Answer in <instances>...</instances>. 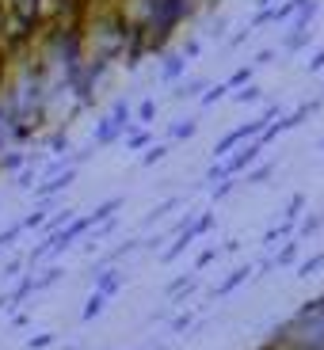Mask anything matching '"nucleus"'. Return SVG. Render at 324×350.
<instances>
[{"mask_svg": "<svg viewBox=\"0 0 324 350\" xmlns=\"http://www.w3.org/2000/svg\"><path fill=\"white\" fill-rule=\"evenodd\" d=\"M260 152H263V145H260V141H252V145H245L240 152L225 157V164H221V167H225V175H229V179H237L240 172H248V167L256 164V157H260Z\"/></svg>", "mask_w": 324, "mask_h": 350, "instance_id": "nucleus-1", "label": "nucleus"}, {"mask_svg": "<svg viewBox=\"0 0 324 350\" xmlns=\"http://www.w3.org/2000/svg\"><path fill=\"white\" fill-rule=\"evenodd\" d=\"M92 278H96V293H103V297H114V293L126 286V271H119V267H103V271L92 274Z\"/></svg>", "mask_w": 324, "mask_h": 350, "instance_id": "nucleus-2", "label": "nucleus"}, {"mask_svg": "<svg viewBox=\"0 0 324 350\" xmlns=\"http://www.w3.org/2000/svg\"><path fill=\"white\" fill-rule=\"evenodd\" d=\"M248 278H256V271H252V267L245 262V267H237V271H229L225 278H221L218 286H214V297H229V293H233L237 286H245Z\"/></svg>", "mask_w": 324, "mask_h": 350, "instance_id": "nucleus-3", "label": "nucleus"}, {"mask_svg": "<svg viewBox=\"0 0 324 350\" xmlns=\"http://www.w3.org/2000/svg\"><path fill=\"white\" fill-rule=\"evenodd\" d=\"M119 137H126V133L119 130V126H114L111 118H107V114H103V118H99V122H96V133H92V145H96V149H99V145H111V141H119Z\"/></svg>", "mask_w": 324, "mask_h": 350, "instance_id": "nucleus-4", "label": "nucleus"}, {"mask_svg": "<svg viewBox=\"0 0 324 350\" xmlns=\"http://www.w3.org/2000/svg\"><path fill=\"white\" fill-rule=\"evenodd\" d=\"M298 252H301V240L290 237L286 244H282L279 252L271 255V267H290V262H298Z\"/></svg>", "mask_w": 324, "mask_h": 350, "instance_id": "nucleus-5", "label": "nucleus"}, {"mask_svg": "<svg viewBox=\"0 0 324 350\" xmlns=\"http://www.w3.org/2000/svg\"><path fill=\"white\" fill-rule=\"evenodd\" d=\"M119 206H123V198H107L103 206H96V210L88 213V221H92V228H96V225H103V221H111L114 213H119Z\"/></svg>", "mask_w": 324, "mask_h": 350, "instance_id": "nucleus-6", "label": "nucleus"}, {"mask_svg": "<svg viewBox=\"0 0 324 350\" xmlns=\"http://www.w3.org/2000/svg\"><path fill=\"white\" fill-rule=\"evenodd\" d=\"M191 244H195V240L187 237V232H175V240L164 247V252H160V259H164V262H175V259H179V255H184Z\"/></svg>", "mask_w": 324, "mask_h": 350, "instance_id": "nucleus-7", "label": "nucleus"}, {"mask_svg": "<svg viewBox=\"0 0 324 350\" xmlns=\"http://www.w3.org/2000/svg\"><path fill=\"white\" fill-rule=\"evenodd\" d=\"M172 96L175 99H202L206 96V80H187V84L172 88Z\"/></svg>", "mask_w": 324, "mask_h": 350, "instance_id": "nucleus-8", "label": "nucleus"}, {"mask_svg": "<svg viewBox=\"0 0 324 350\" xmlns=\"http://www.w3.org/2000/svg\"><path fill=\"white\" fill-rule=\"evenodd\" d=\"M290 232H294V225H286V221H279L275 228H267L263 232V247H275V244H286Z\"/></svg>", "mask_w": 324, "mask_h": 350, "instance_id": "nucleus-9", "label": "nucleus"}, {"mask_svg": "<svg viewBox=\"0 0 324 350\" xmlns=\"http://www.w3.org/2000/svg\"><path fill=\"white\" fill-rule=\"evenodd\" d=\"M103 308H107V297H103V293H92V297L84 301V308H80V320H84V324H92Z\"/></svg>", "mask_w": 324, "mask_h": 350, "instance_id": "nucleus-10", "label": "nucleus"}, {"mask_svg": "<svg viewBox=\"0 0 324 350\" xmlns=\"http://www.w3.org/2000/svg\"><path fill=\"white\" fill-rule=\"evenodd\" d=\"M179 206H184V198H168V202H160L157 210H149V213H145V228H149V225H157V221H164L168 213H172V210H179Z\"/></svg>", "mask_w": 324, "mask_h": 350, "instance_id": "nucleus-11", "label": "nucleus"}, {"mask_svg": "<svg viewBox=\"0 0 324 350\" xmlns=\"http://www.w3.org/2000/svg\"><path fill=\"white\" fill-rule=\"evenodd\" d=\"M107 118H111V122L126 133V130H130V103H126V99H114V107H111V114H107Z\"/></svg>", "mask_w": 324, "mask_h": 350, "instance_id": "nucleus-12", "label": "nucleus"}, {"mask_svg": "<svg viewBox=\"0 0 324 350\" xmlns=\"http://www.w3.org/2000/svg\"><path fill=\"white\" fill-rule=\"evenodd\" d=\"M184 69H187V57H184V53H172V57L164 62V69H160V77H164V80H175Z\"/></svg>", "mask_w": 324, "mask_h": 350, "instance_id": "nucleus-13", "label": "nucleus"}, {"mask_svg": "<svg viewBox=\"0 0 324 350\" xmlns=\"http://www.w3.org/2000/svg\"><path fill=\"white\" fill-rule=\"evenodd\" d=\"M301 210H306V194H294V198H290V206H286V213H282V221H286V225H298Z\"/></svg>", "mask_w": 324, "mask_h": 350, "instance_id": "nucleus-14", "label": "nucleus"}, {"mask_svg": "<svg viewBox=\"0 0 324 350\" xmlns=\"http://www.w3.org/2000/svg\"><path fill=\"white\" fill-rule=\"evenodd\" d=\"M62 267H46V271L42 274H38V278H35V293H42V289H50L53 286V282H58V278H62Z\"/></svg>", "mask_w": 324, "mask_h": 350, "instance_id": "nucleus-15", "label": "nucleus"}, {"mask_svg": "<svg viewBox=\"0 0 324 350\" xmlns=\"http://www.w3.org/2000/svg\"><path fill=\"white\" fill-rule=\"evenodd\" d=\"M321 267H324V252L309 255V259H301V262H298V278H309V274H316Z\"/></svg>", "mask_w": 324, "mask_h": 350, "instance_id": "nucleus-16", "label": "nucleus"}, {"mask_svg": "<svg viewBox=\"0 0 324 350\" xmlns=\"http://www.w3.org/2000/svg\"><path fill=\"white\" fill-rule=\"evenodd\" d=\"M271 172H275V164H260V167H248V183L252 187H260V183H267V179H271Z\"/></svg>", "mask_w": 324, "mask_h": 350, "instance_id": "nucleus-17", "label": "nucleus"}, {"mask_svg": "<svg viewBox=\"0 0 324 350\" xmlns=\"http://www.w3.org/2000/svg\"><path fill=\"white\" fill-rule=\"evenodd\" d=\"M149 145V130H126V149H145Z\"/></svg>", "mask_w": 324, "mask_h": 350, "instance_id": "nucleus-18", "label": "nucleus"}, {"mask_svg": "<svg viewBox=\"0 0 324 350\" xmlns=\"http://www.w3.org/2000/svg\"><path fill=\"white\" fill-rule=\"evenodd\" d=\"M191 327H195V312H179V316L172 320V327H168V332H172V335H184V332H191Z\"/></svg>", "mask_w": 324, "mask_h": 350, "instance_id": "nucleus-19", "label": "nucleus"}, {"mask_svg": "<svg viewBox=\"0 0 324 350\" xmlns=\"http://www.w3.org/2000/svg\"><path fill=\"white\" fill-rule=\"evenodd\" d=\"M286 50H301V46H309V31H301V27H294V31H290L286 35Z\"/></svg>", "mask_w": 324, "mask_h": 350, "instance_id": "nucleus-20", "label": "nucleus"}, {"mask_svg": "<svg viewBox=\"0 0 324 350\" xmlns=\"http://www.w3.org/2000/svg\"><path fill=\"white\" fill-rule=\"evenodd\" d=\"M195 130H199V122H195V118H191V122H175L172 130H168V137H172V141H184V137H191Z\"/></svg>", "mask_w": 324, "mask_h": 350, "instance_id": "nucleus-21", "label": "nucleus"}, {"mask_svg": "<svg viewBox=\"0 0 324 350\" xmlns=\"http://www.w3.org/2000/svg\"><path fill=\"white\" fill-rule=\"evenodd\" d=\"M53 342H58V335L42 332V335H31V339H27V350H46V347H53Z\"/></svg>", "mask_w": 324, "mask_h": 350, "instance_id": "nucleus-22", "label": "nucleus"}, {"mask_svg": "<svg viewBox=\"0 0 324 350\" xmlns=\"http://www.w3.org/2000/svg\"><path fill=\"white\" fill-rule=\"evenodd\" d=\"M23 164H27L23 152H8V157L0 152V167H4V172H16V167H23Z\"/></svg>", "mask_w": 324, "mask_h": 350, "instance_id": "nucleus-23", "label": "nucleus"}, {"mask_svg": "<svg viewBox=\"0 0 324 350\" xmlns=\"http://www.w3.org/2000/svg\"><path fill=\"white\" fill-rule=\"evenodd\" d=\"M218 255H221V247H206V252H202L199 259H195V274H199V271H206V267H210V262L218 259Z\"/></svg>", "mask_w": 324, "mask_h": 350, "instance_id": "nucleus-24", "label": "nucleus"}, {"mask_svg": "<svg viewBox=\"0 0 324 350\" xmlns=\"http://www.w3.org/2000/svg\"><path fill=\"white\" fill-rule=\"evenodd\" d=\"M19 232H23V225H8V228H4V232H0V252L16 244V240H19Z\"/></svg>", "mask_w": 324, "mask_h": 350, "instance_id": "nucleus-25", "label": "nucleus"}, {"mask_svg": "<svg viewBox=\"0 0 324 350\" xmlns=\"http://www.w3.org/2000/svg\"><path fill=\"white\" fill-rule=\"evenodd\" d=\"M233 187H237V179H221V183H214V202L229 198V194H233Z\"/></svg>", "mask_w": 324, "mask_h": 350, "instance_id": "nucleus-26", "label": "nucleus"}, {"mask_svg": "<svg viewBox=\"0 0 324 350\" xmlns=\"http://www.w3.org/2000/svg\"><path fill=\"white\" fill-rule=\"evenodd\" d=\"M23 267H27L23 259H8V262H4V267H0V278H16V274L23 271Z\"/></svg>", "mask_w": 324, "mask_h": 350, "instance_id": "nucleus-27", "label": "nucleus"}, {"mask_svg": "<svg viewBox=\"0 0 324 350\" xmlns=\"http://www.w3.org/2000/svg\"><path fill=\"white\" fill-rule=\"evenodd\" d=\"M168 157V145H153L145 157H141V164H157V160H164Z\"/></svg>", "mask_w": 324, "mask_h": 350, "instance_id": "nucleus-28", "label": "nucleus"}, {"mask_svg": "<svg viewBox=\"0 0 324 350\" xmlns=\"http://www.w3.org/2000/svg\"><path fill=\"white\" fill-rule=\"evenodd\" d=\"M221 96H229V84H218V88H206V96H202V103H218Z\"/></svg>", "mask_w": 324, "mask_h": 350, "instance_id": "nucleus-29", "label": "nucleus"}, {"mask_svg": "<svg viewBox=\"0 0 324 350\" xmlns=\"http://www.w3.org/2000/svg\"><path fill=\"white\" fill-rule=\"evenodd\" d=\"M153 114H157V103H153V99H145V103L138 107V118H141V122H153Z\"/></svg>", "mask_w": 324, "mask_h": 350, "instance_id": "nucleus-30", "label": "nucleus"}, {"mask_svg": "<svg viewBox=\"0 0 324 350\" xmlns=\"http://www.w3.org/2000/svg\"><path fill=\"white\" fill-rule=\"evenodd\" d=\"M260 96H263L260 88H240V92H237V99H240V103H256Z\"/></svg>", "mask_w": 324, "mask_h": 350, "instance_id": "nucleus-31", "label": "nucleus"}, {"mask_svg": "<svg viewBox=\"0 0 324 350\" xmlns=\"http://www.w3.org/2000/svg\"><path fill=\"white\" fill-rule=\"evenodd\" d=\"M50 149H53V152H65V149H69V137H65V133H53V137H50Z\"/></svg>", "mask_w": 324, "mask_h": 350, "instance_id": "nucleus-32", "label": "nucleus"}, {"mask_svg": "<svg viewBox=\"0 0 324 350\" xmlns=\"http://www.w3.org/2000/svg\"><path fill=\"white\" fill-rule=\"evenodd\" d=\"M199 50H202V42H199V38H191V42L184 46V57L191 62V57H199Z\"/></svg>", "mask_w": 324, "mask_h": 350, "instance_id": "nucleus-33", "label": "nucleus"}, {"mask_svg": "<svg viewBox=\"0 0 324 350\" xmlns=\"http://www.w3.org/2000/svg\"><path fill=\"white\" fill-rule=\"evenodd\" d=\"M267 62H275V50H260V53H256L252 69H256V65H267Z\"/></svg>", "mask_w": 324, "mask_h": 350, "instance_id": "nucleus-34", "label": "nucleus"}, {"mask_svg": "<svg viewBox=\"0 0 324 350\" xmlns=\"http://www.w3.org/2000/svg\"><path fill=\"white\" fill-rule=\"evenodd\" d=\"M225 23H229V19H218V23H210V35L221 38V35H225Z\"/></svg>", "mask_w": 324, "mask_h": 350, "instance_id": "nucleus-35", "label": "nucleus"}, {"mask_svg": "<svg viewBox=\"0 0 324 350\" xmlns=\"http://www.w3.org/2000/svg\"><path fill=\"white\" fill-rule=\"evenodd\" d=\"M321 69H324V50H321V53H316L313 62H309V72H321Z\"/></svg>", "mask_w": 324, "mask_h": 350, "instance_id": "nucleus-36", "label": "nucleus"}, {"mask_svg": "<svg viewBox=\"0 0 324 350\" xmlns=\"http://www.w3.org/2000/svg\"><path fill=\"white\" fill-rule=\"evenodd\" d=\"M263 8H275V0H260V12H263Z\"/></svg>", "mask_w": 324, "mask_h": 350, "instance_id": "nucleus-37", "label": "nucleus"}, {"mask_svg": "<svg viewBox=\"0 0 324 350\" xmlns=\"http://www.w3.org/2000/svg\"><path fill=\"white\" fill-rule=\"evenodd\" d=\"M0 312H8V297H0Z\"/></svg>", "mask_w": 324, "mask_h": 350, "instance_id": "nucleus-38", "label": "nucleus"}, {"mask_svg": "<svg viewBox=\"0 0 324 350\" xmlns=\"http://www.w3.org/2000/svg\"><path fill=\"white\" fill-rule=\"evenodd\" d=\"M157 350H168V347H157Z\"/></svg>", "mask_w": 324, "mask_h": 350, "instance_id": "nucleus-39", "label": "nucleus"}]
</instances>
